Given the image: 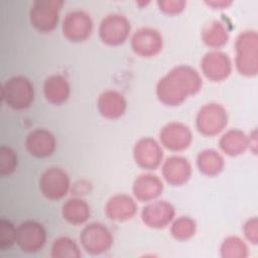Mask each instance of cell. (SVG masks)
Here are the masks:
<instances>
[{"label": "cell", "mask_w": 258, "mask_h": 258, "mask_svg": "<svg viewBox=\"0 0 258 258\" xmlns=\"http://www.w3.org/2000/svg\"><path fill=\"white\" fill-rule=\"evenodd\" d=\"M203 81L189 66H177L162 77L156 85V96L166 106H178L189 96L200 92Z\"/></svg>", "instance_id": "1"}, {"label": "cell", "mask_w": 258, "mask_h": 258, "mask_svg": "<svg viewBox=\"0 0 258 258\" xmlns=\"http://www.w3.org/2000/svg\"><path fill=\"white\" fill-rule=\"evenodd\" d=\"M235 63L238 72L253 77L258 72V35L254 30L241 32L235 42Z\"/></svg>", "instance_id": "2"}, {"label": "cell", "mask_w": 258, "mask_h": 258, "mask_svg": "<svg viewBox=\"0 0 258 258\" xmlns=\"http://www.w3.org/2000/svg\"><path fill=\"white\" fill-rule=\"evenodd\" d=\"M3 102L13 110H24L34 100V88L24 76H14L6 80L1 89Z\"/></svg>", "instance_id": "3"}, {"label": "cell", "mask_w": 258, "mask_h": 258, "mask_svg": "<svg viewBox=\"0 0 258 258\" xmlns=\"http://www.w3.org/2000/svg\"><path fill=\"white\" fill-rule=\"evenodd\" d=\"M61 0H36L31 4L29 19L31 25L39 32L52 31L59 20Z\"/></svg>", "instance_id": "4"}, {"label": "cell", "mask_w": 258, "mask_h": 258, "mask_svg": "<svg viewBox=\"0 0 258 258\" xmlns=\"http://www.w3.org/2000/svg\"><path fill=\"white\" fill-rule=\"evenodd\" d=\"M228 124L226 109L217 103L205 104L198 112L196 126L198 131L205 136H216L221 133Z\"/></svg>", "instance_id": "5"}, {"label": "cell", "mask_w": 258, "mask_h": 258, "mask_svg": "<svg viewBox=\"0 0 258 258\" xmlns=\"http://www.w3.org/2000/svg\"><path fill=\"white\" fill-rule=\"evenodd\" d=\"M80 240L83 248L93 255L108 251L114 241L110 230L99 222H93L85 226L81 232Z\"/></svg>", "instance_id": "6"}, {"label": "cell", "mask_w": 258, "mask_h": 258, "mask_svg": "<svg viewBox=\"0 0 258 258\" xmlns=\"http://www.w3.org/2000/svg\"><path fill=\"white\" fill-rule=\"evenodd\" d=\"M71 181L69 174L60 167L46 168L39 177V189L43 197L50 201H57L67 196Z\"/></svg>", "instance_id": "7"}, {"label": "cell", "mask_w": 258, "mask_h": 258, "mask_svg": "<svg viewBox=\"0 0 258 258\" xmlns=\"http://www.w3.org/2000/svg\"><path fill=\"white\" fill-rule=\"evenodd\" d=\"M130 30V21L122 14L113 13L102 19L99 26V36L104 43L115 46L126 41Z\"/></svg>", "instance_id": "8"}, {"label": "cell", "mask_w": 258, "mask_h": 258, "mask_svg": "<svg viewBox=\"0 0 258 258\" xmlns=\"http://www.w3.org/2000/svg\"><path fill=\"white\" fill-rule=\"evenodd\" d=\"M46 242V231L42 224L28 220L16 228V244L26 253L39 251Z\"/></svg>", "instance_id": "9"}, {"label": "cell", "mask_w": 258, "mask_h": 258, "mask_svg": "<svg viewBox=\"0 0 258 258\" xmlns=\"http://www.w3.org/2000/svg\"><path fill=\"white\" fill-rule=\"evenodd\" d=\"M93 31V20L83 10L69 12L62 20V33L70 41L81 42L88 39Z\"/></svg>", "instance_id": "10"}, {"label": "cell", "mask_w": 258, "mask_h": 258, "mask_svg": "<svg viewBox=\"0 0 258 258\" xmlns=\"http://www.w3.org/2000/svg\"><path fill=\"white\" fill-rule=\"evenodd\" d=\"M162 35L152 27H141L131 37L132 50L142 57H151L158 54L162 49Z\"/></svg>", "instance_id": "11"}, {"label": "cell", "mask_w": 258, "mask_h": 258, "mask_svg": "<svg viewBox=\"0 0 258 258\" xmlns=\"http://www.w3.org/2000/svg\"><path fill=\"white\" fill-rule=\"evenodd\" d=\"M201 69L206 78L213 82L227 79L232 72V62L227 53L219 50L207 52L201 60Z\"/></svg>", "instance_id": "12"}, {"label": "cell", "mask_w": 258, "mask_h": 258, "mask_svg": "<svg viewBox=\"0 0 258 258\" xmlns=\"http://www.w3.org/2000/svg\"><path fill=\"white\" fill-rule=\"evenodd\" d=\"M135 162L144 169L157 168L163 158V151L160 144L151 137L139 139L133 149Z\"/></svg>", "instance_id": "13"}, {"label": "cell", "mask_w": 258, "mask_h": 258, "mask_svg": "<svg viewBox=\"0 0 258 258\" xmlns=\"http://www.w3.org/2000/svg\"><path fill=\"white\" fill-rule=\"evenodd\" d=\"M161 144L171 151H181L186 149L191 141L190 129L180 122H170L166 124L159 133Z\"/></svg>", "instance_id": "14"}, {"label": "cell", "mask_w": 258, "mask_h": 258, "mask_svg": "<svg viewBox=\"0 0 258 258\" xmlns=\"http://www.w3.org/2000/svg\"><path fill=\"white\" fill-rule=\"evenodd\" d=\"M174 207L166 201H153L147 204L141 212L142 222L150 228L162 229L174 218Z\"/></svg>", "instance_id": "15"}, {"label": "cell", "mask_w": 258, "mask_h": 258, "mask_svg": "<svg viewBox=\"0 0 258 258\" xmlns=\"http://www.w3.org/2000/svg\"><path fill=\"white\" fill-rule=\"evenodd\" d=\"M27 151L34 157L43 158L50 156L56 148L54 135L47 129L36 128L32 130L25 139Z\"/></svg>", "instance_id": "16"}, {"label": "cell", "mask_w": 258, "mask_h": 258, "mask_svg": "<svg viewBox=\"0 0 258 258\" xmlns=\"http://www.w3.org/2000/svg\"><path fill=\"white\" fill-rule=\"evenodd\" d=\"M162 175L169 184L182 185L187 182L191 175V165L182 156H170L162 164Z\"/></svg>", "instance_id": "17"}, {"label": "cell", "mask_w": 258, "mask_h": 258, "mask_svg": "<svg viewBox=\"0 0 258 258\" xmlns=\"http://www.w3.org/2000/svg\"><path fill=\"white\" fill-rule=\"evenodd\" d=\"M137 212L135 201L128 195L118 194L110 198L105 206L106 216L116 222H124L132 219Z\"/></svg>", "instance_id": "18"}, {"label": "cell", "mask_w": 258, "mask_h": 258, "mask_svg": "<svg viewBox=\"0 0 258 258\" xmlns=\"http://www.w3.org/2000/svg\"><path fill=\"white\" fill-rule=\"evenodd\" d=\"M99 113L107 119H118L124 115L127 102L124 96L116 90H107L103 92L97 101Z\"/></svg>", "instance_id": "19"}, {"label": "cell", "mask_w": 258, "mask_h": 258, "mask_svg": "<svg viewBox=\"0 0 258 258\" xmlns=\"http://www.w3.org/2000/svg\"><path fill=\"white\" fill-rule=\"evenodd\" d=\"M135 198L141 202H151L163 191L162 180L155 174L142 173L138 175L132 186Z\"/></svg>", "instance_id": "20"}, {"label": "cell", "mask_w": 258, "mask_h": 258, "mask_svg": "<svg viewBox=\"0 0 258 258\" xmlns=\"http://www.w3.org/2000/svg\"><path fill=\"white\" fill-rule=\"evenodd\" d=\"M43 94L49 103L53 105H61L68 101L71 94V86L68 80L59 75H51L47 77L43 83Z\"/></svg>", "instance_id": "21"}, {"label": "cell", "mask_w": 258, "mask_h": 258, "mask_svg": "<svg viewBox=\"0 0 258 258\" xmlns=\"http://www.w3.org/2000/svg\"><path fill=\"white\" fill-rule=\"evenodd\" d=\"M219 146L227 155L237 156L249 147V137L239 129H230L220 138Z\"/></svg>", "instance_id": "22"}, {"label": "cell", "mask_w": 258, "mask_h": 258, "mask_svg": "<svg viewBox=\"0 0 258 258\" xmlns=\"http://www.w3.org/2000/svg\"><path fill=\"white\" fill-rule=\"evenodd\" d=\"M61 215L69 223L73 225H81L88 221L91 215V210L84 200L73 198L62 205Z\"/></svg>", "instance_id": "23"}, {"label": "cell", "mask_w": 258, "mask_h": 258, "mask_svg": "<svg viewBox=\"0 0 258 258\" xmlns=\"http://www.w3.org/2000/svg\"><path fill=\"white\" fill-rule=\"evenodd\" d=\"M197 165L205 175L215 176L223 170L225 161L223 156L215 149H205L198 154Z\"/></svg>", "instance_id": "24"}, {"label": "cell", "mask_w": 258, "mask_h": 258, "mask_svg": "<svg viewBox=\"0 0 258 258\" xmlns=\"http://www.w3.org/2000/svg\"><path fill=\"white\" fill-rule=\"evenodd\" d=\"M204 43L212 48H220L229 40V31L222 21L215 20L202 31Z\"/></svg>", "instance_id": "25"}, {"label": "cell", "mask_w": 258, "mask_h": 258, "mask_svg": "<svg viewBox=\"0 0 258 258\" xmlns=\"http://www.w3.org/2000/svg\"><path fill=\"white\" fill-rule=\"evenodd\" d=\"M50 255L53 258H80L82 253L73 239L61 236L53 241Z\"/></svg>", "instance_id": "26"}, {"label": "cell", "mask_w": 258, "mask_h": 258, "mask_svg": "<svg viewBox=\"0 0 258 258\" xmlns=\"http://www.w3.org/2000/svg\"><path fill=\"white\" fill-rule=\"evenodd\" d=\"M220 252L224 258H245L248 256V247L239 237L230 236L223 241Z\"/></svg>", "instance_id": "27"}, {"label": "cell", "mask_w": 258, "mask_h": 258, "mask_svg": "<svg viewBox=\"0 0 258 258\" xmlns=\"http://www.w3.org/2000/svg\"><path fill=\"white\" fill-rule=\"evenodd\" d=\"M197 231V224L190 218L181 216L177 218L170 227L172 237L178 241H184L191 238Z\"/></svg>", "instance_id": "28"}, {"label": "cell", "mask_w": 258, "mask_h": 258, "mask_svg": "<svg viewBox=\"0 0 258 258\" xmlns=\"http://www.w3.org/2000/svg\"><path fill=\"white\" fill-rule=\"evenodd\" d=\"M17 167V155L15 151L6 145L0 147V174L2 176L9 175L15 171Z\"/></svg>", "instance_id": "29"}, {"label": "cell", "mask_w": 258, "mask_h": 258, "mask_svg": "<svg viewBox=\"0 0 258 258\" xmlns=\"http://www.w3.org/2000/svg\"><path fill=\"white\" fill-rule=\"evenodd\" d=\"M16 228L9 220H0V250L5 251L16 243Z\"/></svg>", "instance_id": "30"}, {"label": "cell", "mask_w": 258, "mask_h": 258, "mask_svg": "<svg viewBox=\"0 0 258 258\" xmlns=\"http://www.w3.org/2000/svg\"><path fill=\"white\" fill-rule=\"evenodd\" d=\"M157 5L159 6V9L169 15H174V14H178L180 13L185 5L186 2L185 1H181V0H165V1H158Z\"/></svg>", "instance_id": "31"}, {"label": "cell", "mask_w": 258, "mask_h": 258, "mask_svg": "<svg viewBox=\"0 0 258 258\" xmlns=\"http://www.w3.org/2000/svg\"><path fill=\"white\" fill-rule=\"evenodd\" d=\"M258 221L256 217H253L246 221L243 227V232L245 237L252 244H257L258 242Z\"/></svg>", "instance_id": "32"}, {"label": "cell", "mask_w": 258, "mask_h": 258, "mask_svg": "<svg viewBox=\"0 0 258 258\" xmlns=\"http://www.w3.org/2000/svg\"><path fill=\"white\" fill-rule=\"evenodd\" d=\"M206 4L214 7V8H219L222 9L223 7H227L232 4L231 1H207Z\"/></svg>", "instance_id": "33"}]
</instances>
